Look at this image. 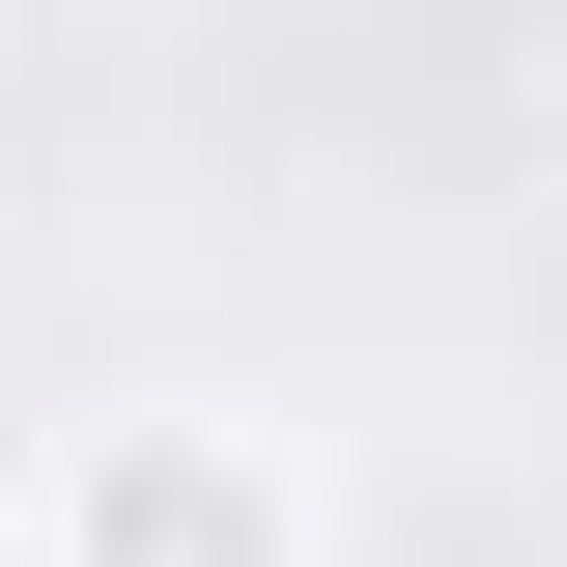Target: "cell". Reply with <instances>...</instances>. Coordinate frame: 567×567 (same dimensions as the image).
Masks as SVG:
<instances>
[{
	"label": "cell",
	"instance_id": "obj_2",
	"mask_svg": "<svg viewBox=\"0 0 567 567\" xmlns=\"http://www.w3.org/2000/svg\"><path fill=\"white\" fill-rule=\"evenodd\" d=\"M0 567H58V539H29V483H0Z\"/></svg>",
	"mask_w": 567,
	"mask_h": 567
},
{
	"label": "cell",
	"instance_id": "obj_1",
	"mask_svg": "<svg viewBox=\"0 0 567 567\" xmlns=\"http://www.w3.org/2000/svg\"><path fill=\"white\" fill-rule=\"evenodd\" d=\"M29 539L58 567H312V454L227 425V398H114V425L29 454Z\"/></svg>",
	"mask_w": 567,
	"mask_h": 567
}]
</instances>
